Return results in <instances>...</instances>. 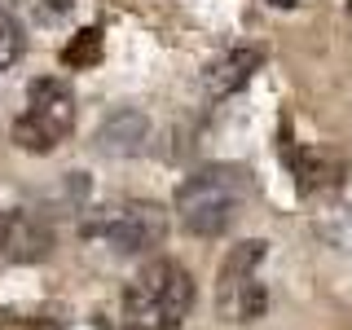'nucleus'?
<instances>
[{"label":"nucleus","mask_w":352,"mask_h":330,"mask_svg":"<svg viewBox=\"0 0 352 330\" xmlns=\"http://www.w3.org/2000/svg\"><path fill=\"white\" fill-rule=\"evenodd\" d=\"M247 181L238 168H203L176 190V216L194 238H220L242 212Z\"/></svg>","instance_id":"obj_2"},{"label":"nucleus","mask_w":352,"mask_h":330,"mask_svg":"<svg viewBox=\"0 0 352 330\" xmlns=\"http://www.w3.org/2000/svg\"><path fill=\"white\" fill-rule=\"evenodd\" d=\"M62 62L71 66V71H88V66H97V62H102V31L84 27L80 36L62 49Z\"/></svg>","instance_id":"obj_10"},{"label":"nucleus","mask_w":352,"mask_h":330,"mask_svg":"<svg viewBox=\"0 0 352 330\" xmlns=\"http://www.w3.org/2000/svg\"><path fill=\"white\" fill-rule=\"evenodd\" d=\"M0 251H5V260L14 264H36L53 251V229L49 220L27 212V207H18V212H9L0 220Z\"/></svg>","instance_id":"obj_5"},{"label":"nucleus","mask_w":352,"mask_h":330,"mask_svg":"<svg viewBox=\"0 0 352 330\" xmlns=\"http://www.w3.org/2000/svg\"><path fill=\"white\" fill-rule=\"evenodd\" d=\"M260 66H264V49H229L203 71V88L212 97H229V93H238Z\"/></svg>","instance_id":"obj_7"},{"label":"nucleus","mask_w":352,"mask_h":330,"mask_svg":"<svg viewBox=\"0 0 352 330\" xmlns=\"http://www.w3.org/2000/svg\"><path fill=\"white\" fill-rule=\"evenodd\" d=\"M264 251H269V242H238L234 251L225 256V264H220V278H242V273H256L260 269V260H264Z\"/></svg>","instance_id":"obj_11"},{"label":"nucleus","mask_w":352,"mask_h":330,"mask_svg":"<svg viewBox=\"0 0 352 330\" xmlns=\"http://www.w3.org/2000/svg\"><path fill=\"white\" fill-rule=\"evenodd\" d=\"M22 44H27V36H22V22L9 14V9H0V71L22 58Z\"/></svg>","instance_id":"obj_12"},{"label":"nucleus","mask_w":352,"mask_h":330,"mask_svg":"<svg viewBox=\"0 0 352 330\" xmlns=\"http://www.w3.org/2000/svg\"><path fill=\"white\" fill-rule=\"evenodd\" d=\"M264 308H269V291L256 273H242V278H220L216 282V313L229 326H247L260 322Z\"/></svg>","instance_id":"obj_6"},{"label":"nucleus","mask_w":352,"mask_h":330,"mask_svg":"<svg viewBox=\"0 0 352 330\" xmlns=\"http://www.w3.org/2000/svg\"><path fill=\"white\" fill-rule=\"evenodd\" d=\"M75 128V93L62 80H36L27 88V110L14 119V141L27 154L58 150Z\"/></svg>","instance_id":"obj_3"},{"label":"nucleus","mask_w":352,"mask_h":330,"mask_svg":"<svg viewBox=\"0 0 352 330\" xmlns=\"http://www.w3.org/2000/svg\"><path fill=\"white\" fill-rule=\"evenodd\" d=\"M102 238L119 256L154 251L168 238V212H163L159 203H146V198H128V203L110 207V216L102 220Z\"/></svg>","instance_id":"obj_4"},{"label":"nucleus","mask_w":352,"mask_h":330,"mask_svg":"<svg viewBox=\"0 0 352 330\" xmlns=\"http://www.w3.org/2000/svg\"><path fill=\"white\" fill-rule=\"evenodd\" d=\"M150 141V119L141 115V110H119V115H110L102 128H97V150L102 154H119V159H128V154H141Z\"/></svg>","instance_id":"obj_8"},{"label":"nucleus","mask_w":352,"mask_h":330,"mask_svg":"<svg viewBox=\"0 0 352 330\" xmlns=\"http://www.w3.org/2000/svg\"><path fill=\"white\" fill-rule=\"evenodd\" d=\"M348 9H352V0H348Z\"/></svg>","instance_id":"obj_14"},{"label":"nucleus","mask_w":352,"mask_h":330,"mask_svg":"<svg viewBox=\"0 0 352 330\" xmlns=\"http://www.w3.org/2000/svg\"><path fill=\"white\" fill-rule=\"evenodd\" d=\"M0 330H58L44 317H22V313H0Z\"/></svg>","instance_id":"obj_13"},{"label":"nucleus","mask_w":352,"mask_h":330,"mask_svg":"<svg viewBox=\"0 0 352 330\" xmlns=\"http://www.w3.org/2000/svg\"><path fill=\"white\" fill-rule=\"evenodd\" d=\"M194 308V278L176 260H154L124 291V330H181Z\"/></svg>","instance_id":"obj_1"},{"label":"nucleus","mask_w":352,"mask_h":330,"mask_svg":"<svg viewBox=\"0 0 352 330\" xmlns=\"http://www.w3.org/2000/svg\"><path fill=\"white\" fill-rule=\"evenodd\" d=\"M282 163L291 168L295 185H300L304 194H308V190H322V185L330 181V163L322 159V154H313V150L295 146V141H282Z\"/></svg>","instance_id":"obj_9"}]
</instances>
